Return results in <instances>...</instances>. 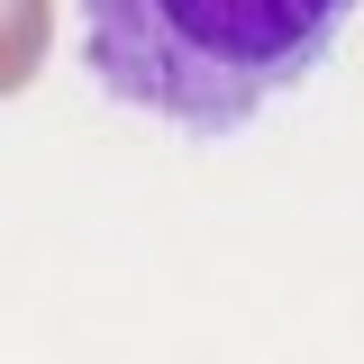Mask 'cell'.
<instances>
[{
    "label": "cell",
    "mask_w": 364,
    "mask_h": 364,
    "mask_svg": "<svg viewBox=\"0 0 364 364\" xmlns=\"http://www.w3.org/2000/svg\"><path fill=\"white\" fill-rule=\"evenodd\" d=\"M109 100L182 136H237L328 64L355 0H73Z\"/></svg>",
    "instance_id": "obj_1"
}]
</instances>
